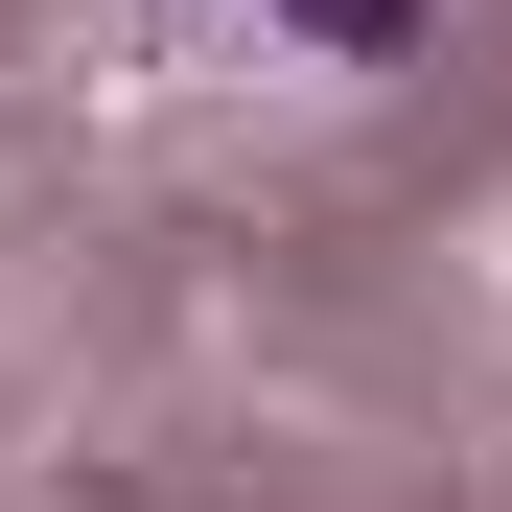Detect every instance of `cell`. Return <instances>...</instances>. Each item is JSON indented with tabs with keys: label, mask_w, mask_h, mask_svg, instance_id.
<instances>
[{
	"label": "cell",
	"mask_w": 512,
	"mask_h": 512,
	"mask_svg": "<svg viewBox=\"0 0 512 512\" xmlns=\"http://www.w3.org/2000/svg\"><path fill=\"white\" fill-rule=\"evenodd\" d=\"M280 24H303V47H350V70H373V47H419V0H280Z\"/></svg>",
	"instance_id": "1"
}]
</instances>
